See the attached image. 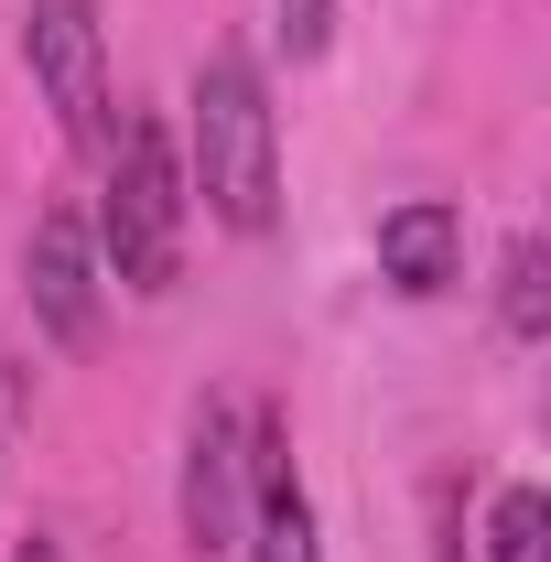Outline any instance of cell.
<instances>
[{"label": "cell", "mask_w": 551, "mask_h": 562, "mask_svg": "<svg viewBox=\"0 0 551 562\" xmlns=\"http://www.w3.org/2000/svg\"><path fill=\"white\" fill-rule=\"evenodd\" d=\"M249 552L260 562H314V508H303V476H292V432H281V412H249Z\"/></svg>", "instance_id": "obj_6"}, {"label": "cell", "mask_w": 551, "mask_h": 562, "mask_svg": "<svg viewBox=\"0 0 551 562\" xmlns=\"http://www.w3.org/2000/svg\"><path fill=\"white\" fill-rule=\"evenodd\" d=\"M486 562H551V497L541 487H508L497 519H486Z\"/></svg>", "instance_id": "obj_8"}, {"label": "cell", "mask_w": 551, "mask_h": 562, "mask_svg": "<svg viewBox=\"0 0 551 562\" xmlns=\"http://www.w3.org/2000/svg\"><path fill=\"white\" fill-rule=\"evenodd\" d=\"M184 151L162 120H131L120 131V162H109V216H98V238H109V260L131 292H173L184 271Z\"/></svg>", "instance_id": "obj_2"}, {"label": "cell", "mask_w": 551, "mask_h": 562, "mask_svg": "<svg viewBox=\"0 0 551 562\" xmlns=\"http://www.w3.org/2000/svg\"><path fill=\"white\" fill-rule=\"evenodd\" d=\"M238 238H260L281 216V131H271V87L238 44H216L206 76H195V184Z\"/></svg>", "instance_id": "obj_1"}, {"label": "cell", "mask_w": 551, "mask_h": 562, "mask_svg": "<svg viewBox=\"0 0 551 562\" xmlns=\"http://www.w3.org/2000/svg\"><path fill=\"white\" fill-rule=\"evenodd\" d=\"M33 314H44V336L55 347H87L98 336V238H87V216L76 206H44L33 216Z\"/></svg>", "instance_id": "obj_4"}, {"label": "cell", "mask_w": 551, "mask_h": 562, "mask_svg": "<svg viewBox=\"0 0 551 562\" xmlns=\"http://www.w3.org/2000/svg\"><path fill=\"white\" fill-rule=\"evenodd\" d=\"M325 44H336V0H281V55L314 66Z\"/></svg>", "instance_id": "obj_10"}, {"label": "cell", "mask_w": 551, "mask_h": 562, "mask_svg": "<svg viewBox=\"0 0 551 562\" xmlns=\"http://www.w3.org/2000/svg\"><path fill=\"white\" fill-rule=\"evenodd\" d=\"M22 44H33V76L55 98L76 151H109V33H98V0H22Z\"/></svg>", "instance_id": "obj_3"}, {"label": "cell", "mask_w": 551, "mask_h": 562, "mask_svg": "<svg viewBox=\"0 0 551 562\" xmlns=\"http://www.w3.org/2000/svg\"><path fill=\"white\" fill-rule=\"evenodd\" d=\"M22 562H66V552H55V541H22Z\"/></svg>", "instance_id": "obj_11"}, {"label": "cell", "mask_w": 551, "mask_h": 562, "mask_svg": "<svg viewBox=\"0 0 551 562\" xmlns=\"http://www.w3.org/2000/svg\"><path fill=\"white\" fill-rule=\"evenodd\" d=\"M238 530H249V454H238L227 401H206L195 443H184V541L195 552H238Z\"/></svg>", "instance_id": "obj_5"}, {"label": "cell", "mask_w": 551, "mask_h": 562, "mask_svg": "<svg viewBox=\"0 0 551 562\" xmlns=\"http://www.w3.org/2000/svg\"><path fill=\"white\" fill-rule=\"evenodd\" d=\"M379 271L401 281L412 303L454 292V281H465V216L443 206V195H412V206H390V216H379Z\"/></svg>", "instance_id": "obj_7"}, {"label": "cell", "mask_w": 551, "mask_h": 562, "mask_svg": "<svg viewBox=\"0 0 551 562\" xmlns=\"http://www.w3.org/2000/svg\"><path fill=\"white\" fill-rule=\"evenodd\" d=\"M497 314H508V336H541V325H551V249H541V238L508 249V292H497Z\"/></svg>", "instance_id": "obj_9"}]
</instances>
